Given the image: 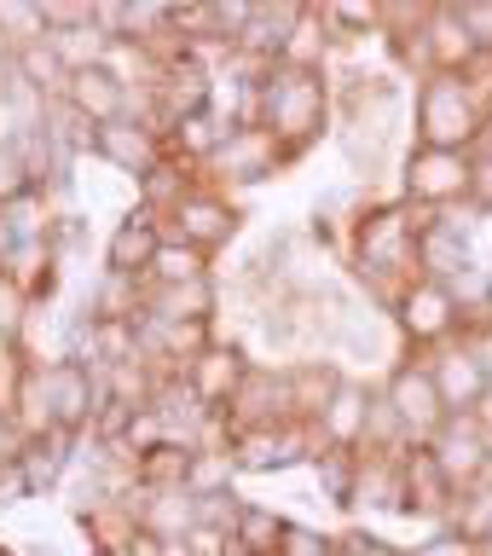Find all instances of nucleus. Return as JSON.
Masks as SVG:
<instances>
[{
	"label": "nucleus",
	"instance_id": "c9c22d12",
	"mask_svg": "<svg viewBox=\"0 0 492 556\" xmlns=\"http://www.w3.org/2000/svg\"><path fill=\"white\" fill-rule=\"evenodd\" d=\"M337 556H412V551H400V545H389V539H382V533L348 528V533H337Z\"/></svg>",
	"mask_w": 492,
	"mask_h": 556
},
{
	"label": "nucleus",
	"instance_id": "f03ea898",
	"mask_svg": "<svg viewBox=\"0 0 492 556\" xmlns=\"http://www.w3.org/2000/svg\"><path fill=\"white\" fill-rule=\"evenodd\" d=\"M255 122L267 128L290 156L307 151L330 128V81L325 70H295V64H267L255 93Z\"/></svg>",
	"mask_w": 492,
	"mask_h": 556
},
{
	"label": "nucleus",
	"instance_id": "c85d7f7f",
	"mask_svg": "<svg viewBox=\"0 0 492 556\" xmlns=\"http://www.w3.org/2000/svg\"><path fill=\"white\" fill-rule=\"evenodd\" d=\"M191 458H198L191 441H163V446H151L146 458H134V481L139 486H186L191 481Z\"/></svg>",
	"mask_w": 492,
	"mask_h": 556
},
{
	"label": "nucleus",
	"instance_id": "ea45409f",
	"mask_svg": "<svg viewBox=\"0 0 492 556\" xmlns=\"http://www.w3.org/2000/svg\"><path fill=\"white\" fill-rule=\"evenodd\" d=\"M476 208L492 215V151H476Z\"/></svg>",
	"mask_w": 492,
	"mask_h": 556
},
{
	"label": "nucleus",
	"instance_id": "6ab92c4d",
	"mask_svg": "<svg viewBox=\"0 0 492 556\" xmlns=\"http://www.w3.org/2000/svg\"><path fill=\"white\" fill-rule=\"evenodd\" d=\"M417 273H424V278H441V285H458V278L476 273V250H469V232H458V220L424 215V238H417Z\"/></svg>",
	"mask_w": 492,
	"mask_h": 556
},
{
	"label": "nucleus",
	"instance_id": "a211bd4d",
	"mask_svg": "<svg viewBox=\"0 0 492 556\" xmlns=\"http://www.w3.org/2000/svg\"><path fill=\"white\" fill-rule=\"evenodd\" d=\"M156 250H163V208H134L116 220V232H104V273L139 285Z\"/></svg>",
	"mask_w": 492,
	"mask_h": 556
},
{
	"label": "nucleus",
	"instance_id": "c756f323",
	"mask_svg": "<svg viewBox=\"0 0 492 556\" xmlns=\"http://www.w3.org/2000/svg\"><path fill=\"white\" fill-rule=\"evenodd\" d=\"M313 481L337 510H354V486H359V452H319L313 458Z\"/></svg>",
	"mask_w": 492,
	"mask_h": 556
},
{
	"label": "nucleus",
	"instance_id": "7c9ffc66",
	"mask_svg": "<svg viewBox=\"0 0 492 556\" xmlns=\"http://www.w3.org/2000/svg\"><path fill=\"white\" fill-rule=\"evenodd\" d=\"M337 35H371L389 24V0H313Z\"/></svg>",
	"mask_w": 492,
	"mask_h": 556
},
{
	"label": "nucleus",
	"instance_id": "393cba45",
	"mask_svg": "<svg viewBox=\"0 0 492 556\" xmlns=\"http://www.w3.org/2000/svg\"><path fill=\"white\" fill-rule=\"evenodd\" d=\"M209 261L215 255H203L198 243H180V238H163V250L151 255V267L139 285L146 290H163V285H198V278H209Z\"/></svg>",
	"mask_w": 492,
	"mask_h": 556
},
{
	"label": "nucleus",
	"instance_id": "4c0bfd02",
	"mask_svg": "<svg viewBox=\"0 0 492 556\" xmlns=\"http://www.w3.org/2000/svg\"><path fill=\"white\" fill-rule=\"evenodd\" d=\"M412 556H476V539H464L458 528H434Z\"/></svg>",
	"mask_w": 492,
	"mask_h": 556
},
{
	"label": "nucleus",
	"instance_id": "58836bf2",
	"mask_svg": "<svg viewBox=\"0 0 492 556\" xmlns=\"http://www.w3.org/2000/svg\"><path fill=\"white\" fill-rule=\"evenodd\" d=\"M469 354H476V365H481V371H487V382H492V313H487V319H476V325H469Z\"/></svg>",
	"mask_w": 492,
	"mask_h": 556
},
{
	"label": "nucleus",
	"instance_id": "473e14b6",
	"mask_svg": "<svg viewBox=\"0 0 492 556\" xmlns=\"http://www.w3.org/2000/svg\"><path fill=\"white\" fill-rule=\"evenodd\" d=\"M35 198V163L24 139H0V208H17Z\"/></svg>",
	"mask_w": 492,
	"mask_h": 556
},
{
	"label": "nucleus",
	"instance_id": "72a5a7b5",
	"mask_svg": "<svg viewBox=\"0 0 492 556\" xmlns=\"http://www.w3.org/2000/svg\"><path fill=\"white\" fill-rule=\"evenodd\" d=\"M446 528H458L464 539H476V545L492 533V476H487V481H476V486H464V493L452 498Z\"/></svg>",
	"mask_w": 492,
	"mask_h": 556
},
{
	"label": "nucleus",
	"instance_id": "20e7f679",
	"mask_svg": "<svg viewBox=\"0 0 492 556\" xmlns=\"http://www.w3.org/2000/svg\"><path fill=\"white\" fill-rule=\"evenodd\" d=\"M389 313H394V325H400V337H406L412 354H429V348H441V342L469 337L464 295H458V285H441V278H412Z\"/></svg>",
	"mask_w": 492,
	"mask_h": 556
},
{
	"label": "nucleus",
	"instance_id": "a18cd8bd",
	"mask_svg": "<svg viewBox=\"0 0 492 556\" xmlns=\"http://www.w3.org/2000/svg\"><path fill=\"white\" fill-rule=\"evenodd\" d=\"M476 556H492V533L481 539V545H476Z\"/></svg>",
	"mask_w": 492,
	"mask_h": 556
},
{
	"label": "nucleus",
	"instance_id": "2f4dec72",
	"mask_svg": "<svg viewBox=\"0 0 492 556\" xmlns=\"http://www.w3.org/2000/svg\"><path fill=\"white\" fill-rule=\"evenodd\" d=\"M191 493L198 498H226L238 486V464L226 446H198V458H191Z\"/></svg>",
	"mask_w": 492,
	"mask_h": 556
},
{
	"label": "nucleus",
	"instance_id": "f8f14e48",
	"mask_svg": "<svg viewBox=\"0 0 492 556\" xmlns=\"http://www.w3.org/2000/svg\"><path fill=\"white\" fill-rule=\"evenodd\" d=\"M93 156H99V163H111L116 174L151 180V174L168 163V134H163V122L116 116V122H104V128H93Z\"/></svg>",
	"mask_w": 492,
	"mask_h": 556
},
{
	"label": "nucleus",
	"instance_id": "7ed1b4c3",
	"mask_svg": "<svg viewBox=\"0 0 492 556\" xmlns=\"http://www.w3.org/2000/svg\"><path fill=\"white\" fill-rule=\"evenodd\" d=\"M487 93L476 76H452V70H429L417 76V146L434 151H476L481 146V116Z\"/></svg>",
	"mask_w": 492,
	"mask_h": 556
},
{
	"label": "nucleus",
	"instance_id": "5701e85b",
	"mask_svg": "<svg viewBox=\"0 0 492 556\" xmlns=\"http://www.w3.org/2000/svg\"><path fill=\"white\" fill-rule=\"evenodd\" d=\"M226 134H232V128H226L215 111H191V116H180V122L168 128V156H174L180 168H209V156L220 151Z\"/></svg>",
	"mask_w": 492,
	"mask_h": 556
},
{
	"label": "nucleus",
	"instance_id": "4be33fe9",
	"mask_svg": "<svg viewBox=\"0 0 492 556\" xmlns=\"http://www.w3.org/2000/svg\"><path fill=\"white\" fill-rule=\"evenodd\" d=\"M452 486H446V476L434 469V458H429V446H417V452H406V516H441V528H446V516H452Z\"/></svg>",
	"mask_w": 492,
	"mask_h": 556
},
{
	"label": "nucleus",
	"instance_id": "ddd939ff",
	"mask_svg": "<svg viewBox=\"0 0 492 556\" xmlns=\"http://www.w3.org/2000/svg\"><path fill=\"white\" fill-rule=\"evenodd\" d=\"M226 434L232 429H261V424H307L302 400H295V371H278V365H255L250 382L238 389V400L220 412Z\"/></svg>",
	"mask_w": 492,
	"mask_h": 556
},
{
	"label": "nucleus",
	"instance_id": "423d86ee",
	"mask_svg": "<svg viewBox=\"0 0 492 556\" xmlns=\"http://www.w3.org/2000/svg\"><path fill=\"white\" fill-rule=\"evenodd\" d=\"M163 238H180V243H198L203 255H220L238 238V208L215 186H180L163 203Z\"/></svg>",
	"mask_w": 492,
	"mask_h": 556
},
{
	"label": "nucleus",
	"instance_id": "49530a36",
	"mask_svg": "<svg viewBox=\"0 0 492 556\" xmlns=\"http://www.w3.org/2000/svg\"><path fill=\"white\" fill-rule=\"evenodd\" d=\"M87 7H104V0H87Z\"/></svg>",
	"mask_w": 492,
	"mask_h": 556
},
{
	"label": "nucleus",
	"instance_id": "f3484780",
	"mask_svg": "<svg viewBox=\"0 0 492 556\" xmlns=\"http://www.w3.org/2000/svg\"><path fill=\"white\" fill-rule=\"evenodd\" d=\"M371 406H377V389L359 377H342L337 394L319 406L313 417V434H319L325 452H359L365 446V424H371Z\"/></svg>",
	"mask_w": 492,
	"mask_h": 556
},
{
	"label": "nucleus",
	"instance_id": "39448f33",
	"mask_svg": "<svg viewBox=\"0 0 492 556\" xmlns=\"http://www.w3.org/2000/svg\"><path fill=\"white\" fill-rule=\"evenodd\" d=\"M400 186H406V203L417 215H446V208H458V203H476V151L412 146Z\"/></svg>",
	"mask_w": 492,
	"mask_h": 556
},
{
	"label": "nucleus",
	"instance_id": "9b49d317",
	"mask_svg": "<svg viewBox=\"0 0 492 556\" xmlns=\"http://www.w3.org/2000/svg\"><path fill=\"white\" fill-rule=\"evenodd\" d=\"M290 163V151L261 128V122H232V134L220 139V151L209 156V180L220 186H261Z\"/></svg>",
	"mask_w": 492,
	"mask_h": 556
},
{
	"label": "nucleus",
	"instance_id": "4468645a",
	"mask_svg": "<svg viewBox=\"0 0 492 556\" xmlns=\"http://www.w3.org/2000/svg\"><path fill=\"white\" fill-rule=\"evenodd\" d=\"M47 389H52V424L59 434H93L104 406V377L87 359H47Z\"/></svg>",
	"mask_w": 492,
	"mask_h": 556
},
{
	"label": "nucleus",
	"instance_id": "c03bdc74",
	"mask_svg": "<svg viewBox=\"0 0 492 556\" xmlns=\"http://www.w3.org/2000/svg\"><path fill=\"white\" fill-rule=\"evenodd\" d=\"M151 556H198V551H191V545H186V539H174V545H156Z\"/></svg>",
	"mask_w": 492,
	"mask_h": 556
},
{
	"label": "nucleus",
	"instance_id": "f704fd0d",
	"mask_svg": "<svg viewBox=\"0 0 492 556\" xmlns=\"http://www.w3.org/2000/svg\"><path fill=\"white\" fill-rule=\"evenodd\" d=\"M29 354H24V342H7L0 337V412H12V394H17V382H24L29 371Z\"/></svg>",
	"mask_w": 492,
	"mask_h": 556
},
{
	"label": "nucleus",
	"instance_id": "412c9836",
	"mask_svg": "<svg viewBox=\"0 0 492 556\" xmlns=\"http://www.w3.org/2000/svg\"><path fill=\"white\" fill-rule=\"evenodd\" d=\"M354 510H389L406 516V452H359V486H354Z\"/></svg>",
	"mask_w": 492,
	"mask_h": 556
},
{
	"label": "nucleus",
	"instance_id": "0eeeda50",
	"mask_svg": "<svg viewBox=\"0 0 492 556\" xmlns=\"http://www.w3.org/2000/svg\"><path fill=\"white\" fill-rule=\"evenodd\" d=\"M406 52H412L417 76H429V70H452V76H481V70H487L481 47H476V35H469L464 12L452 7V0H441V7H434L424 24L406 35Z\"/></svg>",
	"mask_w": 492,
	"mask_h": 556
},
{
	"label": "nucleus",
	"instance_id": "79ce46f5",
	"mask_svg": "<svg viewBox=\"0 0 492 556\" xmlns=\"http://www.w3.org/2000/svg\"><path fill=\"white\" fill-rule=\"evenodd\" d=\"M469 417H476V424H481V429L492 434V382H487V394L476 400V412H469Z\"/></svg>",
	"mask_w": 492,
	"mask_h": 556
},
{
	"label": "nucleus",
	"instance_id": "6e6552de",
	"mask_svg": "<svg viewBox=\"0 0 492 556\" xmlns=\"http://www.w3.org/2000/svg\"><path fill=\"white\" fill-rule=\"evenodd\" d=\"M226 452H232L238 476H278L290 464H307L319 458V434L313 424H261V429H232L226 434Z\"/></svg>",
	"mask_w": 492,
	"mask_h": 556
},
{
	"label": "nucleus",
	"instance_id": "de8ad7c7",
	"mask_svg": "<svg viewBox=\"0 0 492 556\" xmlns=\"http://www.w3.org/2000/svg\"><path fill=\"white\" fill-rule=\"evenodd\" d=\"M487 476H492V464H487Z\"/></svg>",
	"mask_w": 492,
	"mask_h": 556
},
{
	"label": "nucleus",
	"instance_id": "e433bc0d",
	"mask_svg": "<svg viewBox=\"0 0 492 556\" xmlns=\"http://www.w3.org/2000/svg\"><path fill=\"white\" fill-rule=\"evenodd\" d=\"M285 556H337V533L307 528V521H290V545Z\"/></svg>",
	"mask_w": 492,
	"mask_h": 556
},
{
	"label": "nucleus",
	"instance_id": "cd10ccee",
	"mask_svg": "<svg viewBox=\"0 0 492 556\" xmlns=\"http://www.w3.org/2000/svg\"><path fill=\"white\" fill-rule=\"evenodd\" d=\"M41 41H52L41 0H0V52L17 59V52L41 47Z\"/></svg>",
	"mask_w": 492,
	"mask_h": 556
},
{
	"label": "nucleus",
	"instance_id": "bb28decb",
	"mask_svg": "<svg viewBox=\"0 0 492 556\" xmlns=\"http://www.w3.org/2000/svg\"><path fill=\"white\" fill-rule=\"evenodd\" d=\"M330 29L325 17H319V7H307L295 12V24H290V35H285V52H278V64H295V70H325V47H330Z\"/></svg>",
	"mask_w": 492,
	"mask_h": 556
},
{
	"label": "nucleus",
	"instance_id": "a19ab883",
	"mask_svg": "<svg viewBox=\"0 0 492 556\" xmlns=\"http://www.w3.org/2000/svg\"><path fill=\"white\" fill-rule=\"evenodd\" d=\"M24 452V429L12 424V412H0V464H12Z\"/></svg>",
	"mask_w": 492,
	"mask_h": 556
},
{
	"label": "nucleus",
	"instance_id": "f257e3e1",
	"mask_svg": "<svg viewBox=\"0 0 492 556\" xmlns=\"http://www.w3.org/2000/svg\"><path fill=\"white\" fill-rule=\"evenodd\" d=\"M417 238H424V215L400 198V203H377L354 220V273L371 285L382 302H400V290L412 285L417 273Z\"/></svg>",
	"mask_w": 492,
	"mask_h": 556
},
{
	"label": "nucleus",
	"instance_id": "dca6fc26",
	"mask_svg": "<svg viewBox=\"0 0 492 556\" xmlns=\"http://www.w3.org/2000/svg\"><path fill=\"white\" fill-rule=\"evenodd\" d=\"M250 371H255V365H250V354H243L238 342L215 337V342H209L198 359L186 365L180 377H186V389L198 394L209 412H226V406H232V400H238V389H243V382H250Z\"/></svg>",
	"mask_w": 492,
	"mask_h": 556
},
{
	"label": "nucleus",
	"instance_id": "a878e982",
	"mask_svg": "<svg viewBox=\"0 0 492 556\" xmlns=\"http://www.w3.org/2000/svg\"><path fill=\"white\" fill-rule=\"evenodd\" d=\"M146 313L156 319H215V278H198V285H163V290H146Z\"/></svg>",
	"mask_w": 492,
	"mask_h": 556
},
{
	"label": "nucleus",
	"instance_id": "37998d69",
	"mask_svg": "<svg viewBox=\"0 0 492 556\" xmlns=\"http://www.w3.org/2000/svg\"><path fill=\"white\" fill-rule=\"evenodd\" d=\"M476 151H492V93H487V116H481V146Z\"/></svg>",
	"mask_w": 492,
	"mask_h": 556
},
{
	"label": "nucleus",
	"instance_id": "1a4fd4ad",
	"mask_svg": "<svg viewBox=\"0 0 492 556\" xmlns=\"http://www.w3.org/2000/svg\"><path fill=\"white\" fill-rule=\"evenodd\" d=\"M382 400L394 406V417H400V429H406L412 446H429L434 429L452 417L446 400H441V389H434V371H429L424 354H406L389 377H382Z\"/></svg>",
	"mask_w": 492,
	"mask_h": 556
},
{
	"label": "nucleus",
	"instance_id": "2eb2a0df",
	"mask_svg": "<svg viewBox=\"0 0 492 556\" xmlns=\"http://www.w3.org/2000/svg\"><path fill=\"white\" fill-rule=\"evenodd\" d=\"M429 458H434V469L446 476L452 493H464V486L487 481V464H492V434H487V429H481L469 412H452L446 424L434 429Z\"/></svg>",
	"mask_w": 492,
	"mask_h": 556
},
{
	"label": "nucleus",
	"instance_id": "b1692460",
	"mask_svg": "<svg viewBox=\"0 0 492 556\" xmlns=\"http://www.w3.org/2000/svg\"><path fill=\"white\" fill-rule=\"evenodd\" d=\"M232 545H238V556H285V545H290V516L267 510V504H238Z\"/></svg>",
	"mask_w": 492,
	"mask_h": 556
},
{
	"label": "nucleus",
	"instance_id": "aec40b11",
	"mask_svg": "<svg viewBox=\"0 0 492 556\" xmlns=\"http://www.w3.org/2000/svg\"><path fill=\"white\" fill-rule=\"evenodd\" d=\"M429 371H434V389H441L446 400V412H476V400L487 394V371L476 365V354H469V342H441V348H429Z\"/></svg>",
	"mask_w": 492,
	"mask_h": 556
},
{
	"label": "nucleus",
	"instance_id": "9d476101",
	"mask_svg": "<svg viewBox=\"0 0 492 556\" xmlns=\"http://www.w3.org/2000/svg\"><path fill=\"white\" fill-rule=\"evenodd\" d=\"M59 104L76 122H87V128H104V122H116V116H134V81L122 76L116 64L87 59V64H70Z\"/></svg>",
	"mask_w": 492,
	"mask_h": 556
}]
</instances>
